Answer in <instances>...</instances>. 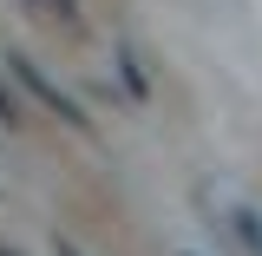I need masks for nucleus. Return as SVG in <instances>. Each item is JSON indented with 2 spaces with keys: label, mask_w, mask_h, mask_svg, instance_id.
I'll return each instance as SVG.
<instances>
[{
  "label": "nucleus",
  "mask_w": 262,
  "mask_h": 256,
  "mask_svg": "<svg viewBox=\"0 0 262 256\" xmlns=\"http://www.w3.org/2000/svg\"><path fill=\"white\" fill-rule=\"evenodd\" d=\"M7 66H13V72H20V86H27V92L39 99V105H46V112H59L66 125H85V112H79V99L66 92V86H53V79H46V72H39V66H33L27 53H13V60H7Z\"/></svg>",
  "instance_id": "obj_1"
},
{
  "label": "nucleus",
  "mask_w": 262,
  "mask_h": 256,
  "mask_svg": "<svg viewBox=\"0 0 262 256\" xmlns=\"http://www.w3.org/2000/svg\"><path fill=\"white\" fill-rule=\"evenodd\" d=\"M0 119H7V125L20 119V105H13V92H7V86H0Z\"/></svg>",
  "instance_id": "obj_4"
},
{
  "label": "nucleus",
  "mask_w": 262,
  "mask_h": 256,
  "mask_svg": "<svg viewBox=\"0 0 262 256\" xmlns=\"http://www.w3.org/2000/svg\"><path fill=\"white\" fill-rule=\"evenodd\" d=\"M27 7H39L46 20H79V0H27Z\"/></svg>",
  "instance_id": "obj_2"
},
{
  "label": "nucleus",
  "mask_w": 262,
  "mask_h": 256,
  "mask_svg": "<svg viewBox=\"0 0 262 256\" xmlns=\"http://www.w3.org/2000/svg\"><path fill=\"white\" fill-rule=\"evenodd\" d=\"M59 256H79V250H72V243H59Z\"/></svg>",
  "instance_id": "obj_5"
},
{
  "label": "nucleus",
  "mask_w": 262,
  "mask_h": 256,
  "mask_svg": "<svg viewBox=\"0 0 262 256\" xmlns=\"http://www.w3.org/2000/svg\"><path fill=\"white\" fill-rule=\"evenodd\" d=\"M0 256H7V250H0Z\"/></svg>",
  "instance_id": "obj_6"
},
{
  "label": "nucleus",
  "mask_w": 262,
  "mask_h": 256,
  "mask_svg": "<svg viewBox=\"0 0 262 256\" xmlns=\"http://www.w3.org/2000/svg\"><path fill=\"white\" fill-rule=\"evenodd\" d=\"M118 66H125V86H131L138 99L151 92V86H144V72H138V60H131V46H118Z\"/></svg>",
  "instance_id": "obj_3"
},
{
  "label": "nucleus",
  "mask_w": 262,
  "mask_h": 256,
  "mask_svg": "<svg viewBox=\"0 0 262 256\" xmlns=\"http://www.w3.org/2000/svg\"><path fill=\"white\" fill-rule=\"evenodd\" d=\"M256 256H262V250H256Z\"/></svg>",
  "instance_id": "obj_7"
}]
</instances>
